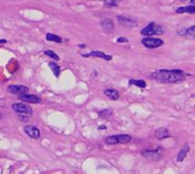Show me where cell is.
<instances>
[{"instance_id": "cell-1", "label": "cell", "mask_w": 195, "mask_h": 174, "mask_svg": "<svg viewBox=\"0 0 195 174\" xmlns=\"http://www.w3.org/2000/svg\"><path fill=\"white\" fill-rule=\"evenodd\" d=\"M152 80L160 82V83H180L186 80V76H191V74L185 73L182 69H159L153 72L151 75Z\"/></svg>"}, {"instance_id": "cell-2", "label": "cell", "mask_w": 195, "mask_h": 174, "mask_svg": "<svg viewBox=\"0 0 195 174\" xmlns=\"http://www.w3.org/2000/svg\"><path fill=\"white\" fill-rule=\"evenodd\" d=\"M12 109L18 116V120L21 122H29L33 114V109L25 103H15L12 105Z\"/></svg>"}, {"instance_id": "cell-3", "label": "cell", "mask_w": 195, "mask_h": 174, "mask_svg": "<svg viewBox=\"0 0 195 174\" xmlns=\"http://www.w3.org/2000/svg\"><path fill=\"white\" fill-rule=\"evenodd\" d=\"M131 135L130 134H114V135H110L107 138H105V143L106 145H126V143H129L131 141Z\"/></svg>"}, {"instance_id": "cell-4", "label": "cell", "mask_w": 195, "mask_h": 174, "mask_svg": "<svg viewBox=\"0 0 195 174\" xmlns=\"http://www.w3.org/2000/svg\"><path fill=\"white\" fill-rule=\"evenodd\" d=\"M163 32H164L163 27L154 23V22H152L140 31V34L146 37V38H151L153 35H161V34H163Z\"/></svg>"}, {"instance_id": "cell-5", "label": "cell", "mask_w": 195, "mask_h": 174, "mask_svg": "<svg viewBox=\"0 0 195 174\" xmlns=\"http://www.w3.org/2000/svg\"><path fill=\"white\" fill-rule=\"evenodd\" d=\"M162 148H156V149H143L140 151L142 156L146 158L147 161L157 162L162 158Z\"/></svg>"}, {"instance_id": "cell-6", "label": "cell", "mask_w": 195, "mask_h": 174, "mask_svg": "<svg viewBox=\"0 0 195 174\" xmlns=\"http://www.w3.org/2000/svg\"><path fill=\"white\" fill-rule=\"evenodd\" d=\"M143 46H145L148 49H154V48H159L161 46H163V40L157 39V38H144L142 40Z\"/></svg>"}, {"instance_id": "cell-7", "label": "cell", "mask_w": 195, "mask_h": 174, "mask_svg": "<svg viewBox=\"0 0 195 174\" xmlns=\"http://www.w3.org/2000/svg\"><path fill=\"white\" fill-rule=\"evenodd\" d=\"M7 91L9 94H16V96L21 97V96H24V94H29V88L25 87V85H15V84H12V85H8Z\"/></svg>"}, {"instance_id": "cell-8", "label": "cell", "mask_w": 195, "mask_h": 174, "mask_svg": "<svg viewBox=\"0 0 195 174\" xmlns=\"http://www.w3.org/2000/svg\"><path fill=\"white\" fill-rule=\"evenodd\" d=\"M24 132H25L31 139H34V140H39L40 137H41V133H40V130L34 126V125H24Z\"/></svg>"}, {"instance_id": "cell-9", "label": "cell", "mask_w": 195, "mask_h": 174, "mask_svg": "<svg viewBox=\"0 0 195 174\" xmlns=\"http://www.w3.org/2000/svg\"><path fill=\"white\" fill-rule=\"evenodd\" d=\"M117 21H119V23H120L121 25H123V26H126V27L138 26V25H137V22H136L133 18L128 17V16H124V15H119V16H117Z\"/></svg>"}, {"instance_id": "cell-10", "label": "cell", "mask_w": 195, "mask_h": 174, "mask_svg": "<svg viewBox=\"0 0 195 174\" xmlns=\"http://www.w3.org/2000/svg\"><path fill=\"white\" fill-rule=\"evenodd\" d=\"M18 99L22 101V103H25V104H40L41 103V98L36 96V94H24V96H21L18 97Z\"/></svg>"}, {"instance_id": "cell-11", "label": "cell", "mask_w": 195, "mask_h": 174, "mask_svg": "<svg viewBox=\"0 0 195 174\" xmlns=\"http://www.w3.org/2000/svg\"><path fill=\"white\" fill-rule=\"evenodd\" d=\"M81 55H82V57H85V58H88V57H97V58H103V59L107 60V62L112 60V58H113L111 55H106L105 53L99 51V50H95V51H90L89 54H81Z\"/></svg>"}, {"instance_id": "cell-12", "label": "cell", "mask_w": 195, "mask_h": 174, "mask_svg": "<svg viewBox=\"0 0 195 174\" xmlns=\"http://www.w3.org/2000/svg\"><path fill=\"white\" fill-rule=\"evenodd\" d=\"M101 26L103 27L104 32L107 33V34H112V33L114 32V23H113V21L110 19V18H106L104 21H102Z\"/></svg>"}, {"instance_id": "cell-13", "label": "cell", "mask_w": 195, "mask_h": 174, "mask_svg": "<svg viewBox=\"0 0 195 174\" xmlns=\"http://www.w3.org/2000/svg\"><path fill=\"white\" fill-rule=\"evenodd\" d=\"M154 137H155L157 140H163V139H167V138H171V134L168 131V129L166 128H160L155 130L154 132Z\"/></svg>"}, {"instance_id": "cell-14", "label": "cell", "mask_w": 195, "mask_h": 174, "mask_svg": "<svg viewBox=\"0 0 195 174\" xmlns=\"http://www.w3.org/2000/svg\"><path fill=\"white\" fill-rule=\"evenodd\" d=\"M188 151H189V145H188V143H185V145L182 147V149L179 150L178 155H177V162H182L184 161V159L186 158V156H187Z\"/></svg>"}, {"instance_id": "cell-15", "label": "cell", "mask_w": 195, "mask_h": 174, "mask_svg": "<svg viewBox=\"0 0 195 174\" xmlns=\"http://www.w3.org/2000/svg\"><path fill=\"white\" fill-rule=\"evenodd\" d=\"M104 94L107 98H110L111 100H117L120 98V94L115 89H105Z\"/></svg>"}, {"instance_id": "cell-16", "label": "cell", "mask_w": 195, "mask_h": 174, "mask_svg": "<svg viewBox=\"0 0 195 174\" xmlns=\"http://www.w3.org/2000/svg\"><path fill=\"white\" fill-rule=\"evenodd\" d=\"M176 13H177V14H184V13L194 14L195 13V5H189V6L179 7V8L176 10Z\"/></svg>"}, {"instance_id": "cell-17", "label": "cell", "mask_w": 195, "mask_h": 174, "mask_svg": "<svg viewBox=\"0 0 195 174\" xmlns=\"http://www.w3.org/2000/svg\"><path fill=\"white\" fill-rule=\"evenodd\" d=\"M49 67H50V69L52 71L54 75L56 78H59V75H61V67H59V65L57 63L52 62V63H49Z\"/></svg>"}, {"instance_id": "cell-18", "label": "cell", "mask_w": 195, "mask_h": 174, "mask_svg": "<svg viewBox=\"0 0 195 174\" xmlns=\"http://www.w3.org/2000/svg\"><path fill=\"white\" fill-rule=\"evenodd\" d=\"M112 113H113V110H112V108H105V109H102V110H99L98 112V116L101 117V119H107L110 115H112Z\"/></svg>"}, {"instance_id": "cell-19", "label": "cell", "mask_w": 195, "mask_h": 174, "mask_svg": "<svg viewBox=\"0 0 195 174\" xmlns=\"http://www.w3.org/2000/svg\"><path fill=\"white\" fill-rule=\"evenodd\" d=\"M130 85H137L139 88H146V82L144 80H135V79H130L129 80Z\"/></svg>"}, {"instance_id": "cell-20", "label": "cell", "mask_w": 195, "mask_h": 174, "mask_svg": "<svg viewBox=\"0 0 195 174\" xmlns=\"http://www.w3.org/2000/svg\"><path fill=\"white\" fill-rule=\"evenodd\" d=\"M46 39H47V41H54V42H57V43H62V41H63L61 37L52 34V33H48V34L46 35Z\"/></svg>"}, {"instance_id": "cell-21", "label": "cell", "mask_w": 195, "mask_h": 174, "mask_svg": "<svg viewBox=\"0 0 195 174\" xmlns=\"http://www.w3.org/2000/svg\"><path fill=\"white\" fill-rule=\"evenodd\" d=\"M186 38L189 40H194L195 39V25L188 27L186 31Z\"/></svg>"}, {"instance_id": "cell-22", "label": "cell", "mask_w": 195, "mask_h": 174, "mask_svg": "<svg viewBox=\"0 0 195 174\" xmlns=\"http://www.w3.org/2000/svg\"><path fill=\"white\" fill-rule=\"evenodd\" d=\"M120 2H122V0H104V5L108 8L117 7Z\"/></svg>"}, {"instance_id": "cell-23", "label": "cell", "mask_w": 195, "mask_h": 174, "mask_svg": "<svg viewBox=\"0 0 195 174\" xmlns=\"http://www.w3.org/2000/svg\"><path fill=\"white\" fill-rule=\"evenodd\" d=\"M45 55H46V56H49L50 58H52V59H54V60H56V62H58V60H59V56L55 54L52 50H46V51H45Z\"/></svg>"}, {"instance_id": "cell-24", "label": "cell", "mask_w": 195, "mask_h": 174, "mask_svg": "<svg viewBox=\"0 0 195 174\" xmlns=\"http://www.w3.org/2000/svg\"><path fill=\"white\" fill-rule=\"evenodd\" d=\"M186 31H187L186 27H179L177 32H178V34H179L180 37H186Z\"/></svg>"}, {"instance_id": "cell-25", "label": "cell", "mask_w": 195, "mask_h": 174, "mask_svg": "<svg viewBox=\"0 0 195 174\" xmlns=\"http://www.w3.org/2000/svg\"><path fill=\"white\" fill-rule=\"evenodd\" d=\"M117 43H123V42H128V39L127 38H123V37H121V38H119L117 40Z\"/></svg>"}, {"instance_id": "cell-26", "label": "cell", "mask_w": 195, "mask_h": 174, "mask_svg": "<svg viewBox=\"0 0 195 174\" xmlns=\"http://www.w3.org/2000/svg\"><path fill=\"white\" fill-rule=\"evenodd\" d=\"M79 48H82V49H83V48H86V44H79Z\"/></svg>"}, {"instance_id": "cell-27", "label": "cell", "mask_w": 195, "mask_h": 174, "mask_svg": "<svg viewBox=\"0 0 195 174\" xmlns=\"http://www.w3.org/2000/svg\"><path fill=\"white\" fill-rule=\"evenodd\" d=\"M106 128L105 126H98V130H105Z\"/></svg>"}, {"instance_id": "cell-28", "label": "cell", "mask_w": 195, "mask_h": 174, "mask_svg": "<svg viewBox=\"0 0 195 174\" xmlns=\"http://www.w3.org/2000/svg\"><path fill=\"white\" fill-rule=\"evenodd\" d=\"M0 42H1V43H6V42H7V40H5V39H1V40H0Z\"/></svg>"}, {"instance_id": "cell-29", "label": "cell", "mask_w": 195, "mask_h": 174, "mask_svg": "<svg viewBox=\"0 0 195 174\" xmlns=\"http://www.w3.org/2000/svg\"><path fill=\"white\" fill-rule=\"evenodd\" d=\"M191 2H192V5H195V0H191Z\"/></svg>"}, {"instance_id": "cell-30", "label": "cell", "mask_w": 195, "mask_h": 174, "mask_svg": "<svg viewBox=\"0 0 195 174\" xmlns=\"http://www.w3.org/2000/svg\"><path fill=\"white\" fill-rule=\"evenodd\" d=\"M179 1H182V2H186V1H188V0H179Z\"/></svg>"}]
</instances>
